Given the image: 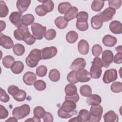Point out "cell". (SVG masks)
Masks as SVG:
<instances>
[{
    "label": "cell",
    "instance_id": "1",
    "mask_svg": "<svg viewBox=\"0 0 122 122\" xmlns=\"http://www.w3.org/2000/svg\"><path fill=\"white\" fill-rule=\"evenodd\" d=\"M76 104L75 102L71 100H65L61 106L58 111V116L62 119L70 118L77 113Z\"/></svg>",
    "mask_w": 122,
    "mask_h": 122
},
{
    "label": "cell",
    "instance_id": "2",
    "mask_svg": "<svg viewBox=\"0 0 122 122\" xmlns=\"http://www.w3.org/2000/svg\"><path fill=\"white\" fill-rule=\"evenodd\" d=\"M42 59L41 51L38 49L32 50L25 59L27 65L30 68H34L38 65L39 61Z\"/></svg>",
    "mask_w": 122,
    "mask_h": 122
},
{
    "label": "cell",
    "instance_id": "3",
    "mask_svg": "<svg viewBox=\"0 0 122 122\" xmlns=\"http://www.w3.org/2000/svg\"><path fill=\"white\" fill-rule=\"evenodd\" d=\"M92 66L90 68V74L91 77L93 79H99L101 77L102 70L103 66L102 60L98 57H95L92 62Z\"/></svg>",
    "mask_w": 122,
    "mask_h": 122
},
{
    "label": "cell",
    "instance_id": "4",
    "mask_svg": "<svg viewBox=\"0 0 122 122\" xmlns=\"http://www.w3.org/2000/svg\"><path fill=\"white\" fill-rule=\"evenodd\" d=\"M88 14L86 11H81L78 13L76 17L77 21L76 22V27L78 30L81 31H84L88 29Z\"/></svg>",
    "mask_w": 122,
    "mask_h": 122
},
{
    "label": "cell",
    "instance_id": "5",
    "mask_svg": "<svg viewBox=\"0 0 122 122\" xmlns=\"http://www.w3.org/2000/svg\"><path fill=\"white\" fill-rule=\"evenodd\" d=\"M66 94L65 100H71L76 103L79 100L80 97L77 93V87L73 83L67 84L64 89Z\"/></svg>",
    "mask_w": 122,
    "mask_h": 122
},
{
    "label": "cell",
    "instance_id": "6",
    "mask_svg": "<svg viewBox=\"0 0 122 122\" xmlns=\"http://www.w3.org/2000/svg\"><path fill=\"white\" fill-rule=\"evenodd\" d=\"M103 113V108L100 105H91L90 114V119L89 122H99L100 121Z\"/></svg>",
    "mask_w": 122,
    "mask_h": 122
},
{
    "label": "cell",
    "instance_id": "7",
    "mask_svg": "<svg viewBox=\"0 0 122 122\" xmlns=\"http://www.w3.org/2000/svg\"><path fill=\"white\" fill-rule=\"evenodd\" d=\"M30 109L29 105L24 104L20 107H16L12 111V115L17 119H21L28 116L30 112Z\"/></svg>",
    "mask_w": 122,
    "mask_h": 122
},
{
    "label": "cell",
    "instance_id": "8",
    "mask_svg": "<svg viewBox=\"0 0 122 122\" xmlns=\"http://www.w3.org/2000/svg\"><path fill=\"white\" fill-rule=\"evenodd\" d=\"M46 27L42 26L38 23H33L31 24V29L33 35L37 40H41L46 32Z\"/></svg>",
    "mask_w": 122,
    "mask_h": 122
},
{
    "label": "cell",
    "instance_id": "9",
    "mask_svg": "<svg viewBox=\"0 0 122 122\" xmlns=\"http://www.w3.org/2000/svg\"><path fill=\"white\" fill-rule=\"evenodd\" d=\"M118 77L117 71L114 69L106 70L103 75L102 80L105 83H109L117 80Z\"/></svg>",
    "mask_w": 122,
    "mask_h": 122
},
{
    "label": "cell",
    "instance_id": "10",
    "mask_svg": "<svg viewBox=\"0 0 122 122\" xmlns=\"http://www.w3.org/2000/svg\"><path fill=\"white\" fill-rule=\"evenodd\" d=\"M116 13V10L111 7H108L103 11L98 14L102 22H107L112 20L113 16Z\"/></svg>",
    "mask_w": 122,
    "mask_h": 122
},
{
    "label": "cell",
    "instance_id": "11",
    "mask_svg": "<svg viewBox=\"0 0 122 122\" xmlns=\"http://www.w3.org/2000/svg\"><path fill=\"white\" fill-rule=\"evenodd\" d=\"M41 51L42 60H47L52 58L56 55L58 51L57 48L54 46L45 47Z\"/></svg>",
    "mask_w": 122,
    "mask_h": 122
},
{
    "label": "cell",
    "instance_id": "12",
    "mask_svg": "<svg viewBox=\"0 0 122 122\" xmlns=\"http://www.w3.org/2000/svg\"><path fill=\"white\" fill-rule=\"evenodd\" d=\"M90 119V112L88 111L86 109H81L80 111L79 114L77 117L71 118L69 121L75 122H89Z\"/></svg>",
    "mask_w": 122,
    "mask_h": 122
},
{
    "label": "cell",
    "instance_id": "13",
    "mask_svg": "<svg viewBox=\"0 0 122 122\" xmlns=\"http://www.w3.org/2000/svg\"><path fill=\"white\" fill-rule=\"evenodd\" d=\"M102 62L105 68H108L112 62L113 60V52L110 50H105L102 53Z\"/></svg>",
    "mask_w": 122,
    "mask_h": 122
},
{
    "label": "cell",
    "instance_id": "14",
    "mask_svg": "<svg viewBox=\"0 0 122 122\" xmlns=\"http://www.w3.org/2000/svg\"><path fill=\"white\" fill-rule=\"evenodd\" d=\"M29 31V30L28 27L27 26L21 24L17 27V29L14 31V37L18 41H23V37L24 35Z\"/></svg>",
    "mask_w": 122,
    "mask_h": 122
},
{
    "label": "cell",
    "instance_id": "15",
    "mask_svg": "<svg viewBox=\"0 0 122 122\" xmlns=\"http://www.w3.org/2000/svg\"><path fill=\"white\" fill-rule=\"evenodd\" d=\"M76 77L78 81L81 82L89 81L92 78L90 73L84 69L77 71Z\"/></svg>",
    "mask_w": 122,
    "mask_h": 122
},
{
    "label": "cell",
    "instance_id": "16",
    "mask_svg": "<svg viewBox=\"0 0 122 122\" xmlns=\"http://www.w3.org/2000/svg\"><path fill=\"white\" fill-rule=\"evenodd\" d=\"M0 44L6 49H10L14 46V43L11 38L2 33H1L0 36Z\"/></svg>",
    "mask_w": 122,
    "mask_h": 122
},
{
    "label": "cell",
    "instance_id": "17",
    "mask_svg": "<svg viewBox=\"0 0 122 122\" xmlns=\"http://www.w3.org/2000/svg\"><path fill=\"white\" fill-rule=\"evenodd\" d=\"M86 66V61L82 58L75 59L71 65L70 68L72 70L78 71L84 69Z\"/></svg>",
    "mask_w": 122,
    "mask_h": 122
},
{
    "label": "cell",
    "instance_id": "18",
    "mask_svg": "<svg viewBox=\"0 0 122 122\" xmlns=\"http://www.w3.org/2000/svg\"><path fill=\"white\" fill-rule=\"evenodd\" d=\"M37 79L36 75L33 72L27 71L23 76V82L28 85H32Z\"/></svg>",
    "mask_w": 122,
    "mask_h": 122
},
{
    "label": "cell",
    "instance_id": "19",
    "mask_svg": "<svg viewBox=\"0 0 122 122\" xmlns=\"http://www.w3.org/2000/svg\"><path fill=\"white\" fill-rule=\"evenodd\" d=\"M109 29L112 32L116 34L122 33V25L118 20H113L109 24Z\"/></svg>",
    "mask_w": 122,
    "mask_h": 122
},
{
    "label": "cell",
    "instance_id": "20",
    "mask_svg": "<svg viewBox=\"0 0 122 122\" xmlns=\"http://www.w3.org/2000/svg\"><path fill=\"white\" fill-rule=\"evenodd\" d=\"M21 13L18 11L12 12L10 15V21L16 27H18L21 24Z\"/></svg>",
    "mask_w": 122,
    "mask_h": 122
},
{
    "label": "cell",
    "instance_id": "21",
    "mask_svg": "<svg viewBox=\"0 0 122 122\" xmlns=\"http://www.w3.org/2000/svg\"><path fill=\"white\" fill-rule=\"evenodd\" d=\"M78 9L75 6L70 8L64 14V17L68 21H69L76 18L78 14Z\"/></svg>",
    "mask_w": 122,
    "mask_h": 122
},
{
    "label": "cell",
    "instance_id": "22",
    "mask_svg": "<svg viewBox=\"0 0 122 122\" xmlns=\"http://www.w3.org/2000/svg\"><path fill=\"white\" fill-rule=\"evenodd\" d=\"M30 3V0H18L16 2V7L19 12L22 13L28 10Z\"/></svg>",
    "mask_w": 122,
    "mask_h": 122
},
{
    "label": "cell",
    "instance_id": "23",
    "mask_svg": "<svg viewBox=\"0 0 122 122\" xmlns=\"http://www.w3.org/2000/svg\"><path fill=\"white\" fill-rule=\"evenodd\" d=\"M78 50L79 52L82 55H86L89 51V44L85 40H81L78 44Z\"/></svg>",
    "mask_w": 122,
    "mask_h": 122
},
{
    "label": "cell",
    "instance_id": "24",
    "mask_svg": "<svg viewBox=\"0 0 122 122\" xmlns=\"http://www.w3.org/2000/svg\"><path fill=\"white\" fill-rule=\"evenodd\" d=\"M102 43L107 47H113L117 43V39L111 35H105L102 40Z\"/></svg>",
    "mask_w": 122,
    "mask_h": 122
},
{
    "label": "cell",
    "instance_id": "25",
    "mask_svg": "<svg viewBox=\"0 0 122 122\" xmlns=\"http://www.w3.org/2000/svg\"><path fill=\"white\" fill-rule=\"evenodd\" d=\"M104 122H117L118 121V116L115 112L110 110L103 115Z\"/></svg>",
    "mask_w": 122,
    "mask_h": 122
},
{
    "label": "cell",
    "instance_id": "26",
    "mask_svg": "<svg viewBox=\"0 0 122 122\" xmlns=\"http://www.w3.org/2000/svg\"><path fill=\"white\" fill-rule=\"evenodd\" d=\"M102 102L101 97L97 94H91L86 99V102L88 105H93L100 104Z\"/></svg>",
    "mask_w": 122,
    "mask_h": 122
},
{
    "label": "cell",
    "instance_id": "27",
    "mask_svg": "<svg viewBox=\"0 0 122 122\" xmlns=\"http://www.w3.org/2000/svg\"><path fill=\"white\" fill-rule=\"evenodd\" d=\"M91 23L92 28L95 30L101 29L102 26L103 22L97 15L93 16L91 19Z\"/></svg>",
    "mask_w": 122,
    "mask_h": 122
},
{
    "label": "cell",
    "instance_id": "28",
    "mask_svg": "<svg viewBox=\"0 0 122 122\" xmlns=\"http://www.w3.org/2000/svg\"><path fill=\"white\" fill-rule=\"evenodd\" d=\"M10 68L13 73L20 74L23 71L24 64L21 61H17L14 62Z\"/></svg>",
    "mask_w": 122,
    "mask_h": 122
},
{
    "label": "cell",
    "instance_id": "29",
    "mask_svg": "<svg viewBox=\"0 0 122 122\" xmlns=\"http://www.w3.org/2000/svg\"><path fill=\"white\" fill-rule=\"evenodd\" d=\"M54 22L56 27L60 29H65L68 24V21L62 16H60L56 18Z\"/></svg>",
    "mask_w": 122,
    "mask_h": 122
},
{
    "label": "cell",
    "instance_id": "30",
    "mask_svg": "<svg viewBox=\"0 0 122 122\" xmlns=\"http://www.w3.org/2000/svg\"><path fill=\"white\" fill-rule=\"evenodd\" d=\"M34 17L31 14H27L23 15L21 18V24L29 26L33 23L34 21Z\"/></svg>",
    "mask_w": 122,
    "mask_h": 122
},
{
    "label": "cell",
    "instance_id": "31",
    "mask_svg": "<svg viewBox=\"0 0 122 122\" xmlns=\"http://www.w3.org/2000/svg\"><path fill=\"white\" fill-rule=\"evenodd\" d=\"M78 39V34L75 31L71 30L69 31L66 36V39L68 42L70 43H75Z\"/></svg>",
    "mask_w": 122,
    "mask_h": 122
},
{
    "label": "cell",
    "instance_id": "32",
    "mask_svg": "<svg viewBox=\"0 0 122 122\" xmlns=\"http://www.w3.org/2000/svg\"><path fill=\"white\" fill-rule=\"evenodd\" d=\"M104 5V1L94 0L91 4V9L94 11H100Z\"/></svg>",
    "mask_w": 122,
    "mask_h": 122
},
{
    "label": "cell",
    "instance_id": "33",
    "mask_svg": "<svg viewBox=\"0 0 122 122\" xmlns=\"http://www.w3.org/2000/svg\"><path fill=\"white\" fill-rule=\"evenodd\" d=\"M15 62V59L11 55H7L2 59V64L6 68H10Z\"/></svg>",
    "mask_w": 122,
    "mask_h": 122
},
{
    "label": "cell",
    "instance_id": "34",
    "mask_svg": "<svg viewBox=\"0 0 122 122\" xmlns=\"http://www.w3.org/2000/svg\"><path fill=\"white\" fill-rule=\"evenodd\" d=\"M60 73L58 70L55 69H51L49 74V78L53 82L58 81L60 79Z\"/></svg>",
    "mask_w": 122,
    "mask_h": 122
},
{
    "label": "cell",
    "instance_id": "35",
    "mask_svg": "<svg viewBox=\"0 0 122 122\" xmlns=\"http://www.w3.org/2000/svg\"><path fill=\"white\" fill-rule=\"evenodd\" d=\"M42 2V5L44 9L47 12V13L50 12L52 11L54 9V4L53 2L51 0H44L42 1H39Z\"/></svg>",
    "mask_w": 122,
    "mask_h": 122
},
{
    "label": "cell",
    "instance_id": "36",
    "mask_svg": "<svg viewBox=\"0 0 122 122\" xmlns=\"http://www.w3.org/2000/svg\"><path fill=\"white\" fill-rule=\"evenodd\" d=\"M80 92L82 96L88 97L92 94V90L89 85H83L80 87Z\"/></svg>",
    "mask_w": 122,
    "mask_h": 122
},
{
    "label": "cell",
    "instance_id": "37",
    "mask_svg": "<svg viewBox=\"0 0 122 122\" xmlns=\"http://www.w3.org/2000/svg\"><path fill=\"white\" fill-rule=\"evenodd\" d=\"M24 46L20 43H17L14 45L13 48V51L14 53L17 56H21L25 52Z\"/></svg>",
    "mask_w": 122,
    "mask_h": 122
},
{
    "label": "cell",
    "instance_id": "38",
    "mask_svg": "<svg viewBox=\"0 0 122 122\" xmlns=\"http://www.w3.org/2000/svg\"><path fill=\"white\" fill-rule=\"evenodd\" d=\"M46 112L44 109L41 106H37L33 110L34 116L38 119L43 118Z\"/></svg>",
    "mask_w": 122,
    "mask_h": 122
},
{
    "label": "cell",
    "instance_id": "39",
    "mask_svg": "<svg viewBox=\"0 0 122 122\" xmlns=\"http://www.w3.org/2000/svg\"><path fill=\"white\" fill-rule=\"evenodd\" d=\"M36 40L35 37L33 35H31L30 31L27 32L23 37V41L29 45L34 44L36 41Z\"/></svg>",
    "mask_w": 122,
    "mask_h": 122
},
{
    "label": "cell",
    "instance_id": "40",
    "mask_svg": "<svg viewBox=\"0 0 122 122\" xmlns=\"http://www.w3.org/2000/svg\"><path fill=\"white\" fill-rule=\"evenodd\" d=\"M71 7V4L69 2H61L58 5V10L61 14H65L67 10Z\"/></svg>",
    "mask_w": 122,
    "mask_h": 122
},
{
    "label": "cell",
    "instance_id": "41",
    "mask_svg": "<svg viewBox=\"0 0 122 122\" xmlns=\"http://www.w3.org/2000/svg\"><path fill=\"white\" fill-rule=\"evenodd\" d=\"M9 13V9L5 1L0 0V17H6Z\"/></svg>",
    "mask_w": 122,
    "mask_h": 122
},
{
    "label": "cell",
    "instance_id": "42",
    "mask_svg": "<svg viewBox=\"0 0 122 122\" xmlns=\"http://www.w3.org/2000/svg\"><path fill=\"white\" fill-rule=\"evenodd\" d=\"M76 71H77L72 70L68 74L67 76V80L70 83L75 84L79 82L76 77Z\"/></svg>",
    "mask_w": 122,
    "mask_h": 122
},
{
    "label": "cell",
    "instance_id": "43",
    "mask_svg": "<svg viewBox=\"0 0 122 122\" xmlns=\"http://www.w3.org/2000/svg\"><path fill=\"white\" fill-rule=\"evenodd\" d=\"M111 91L114 93H120L122 91V83L120 81L113 82L111 86Z\"/></svg>",
    "mask_w": 122,
    "mask_h": 122
},
{
    "label": "cell",
    "instance_id": "44",
    "mask_svg": "<svg viewBox=\"0 0 122 122\" xmlns=\"http://www.w3.org/2000/svg\"><path fill=\"white\" fill-rule=\"evenodd\" d=\"M26 95V92L20 89L17 94L13 96V98L18 102H22L25 100Z\"/></svg>",
    "mask_w": 122,
    "mask_h": 122
},
{
    "label": "cell",
    "instance_id": "45",
    "mask_svg": "<svg viewBox=\"0 0 122 122\" xmlns=\"http://www.w3.org/2000/svg\"><path fill=\"white\" fill-rule=\"evenodd\" d=\"M33 85L34 88L39 91H43L46 88V84L45 82L41 80L36 81Z\"/></svg>",
    "mask_w": 122,
    "mask_h": 122
},
{
    "label": "cell",
    "instance_id": "46",
    "mask_svg": "<svg viewBox=\"0 0 122 122\" xmlns=\"http://www.w3.org/2000/svg\"><path fill=\"white\" fill-rule=\"evenodd\" d=\"M45 38L48 41L52 40L56 36V31L54 29H51L46 31L44 34Z\"/></svg>",
    "mask_w": 122,
    "mask_h": 122
},
{
    "label": "cell",
    "instance_id": "47",
    "mask_svg": "<svg viewBox=\"0 0 122 122\" xmlns=\"http://www.w3.org/2000/svg\"><path fill=\"white\" fill-rule=\"evenodd\" d=\"M47 68L44 65H40L38 66L36 70V74L40 77H44L47 72Z\"/></svg>",
    "mask_w": 122,
    "mask_h": 122
},
{
    "label": "cell",
    "instance_id": "48",
    "mask_svg": "<svg viewBox=\"0 0 122 122\" xmlns=\"http://www.w3.org/2000/svg\"><path fill=\"white\" fill-rule=\"evenodd\" d=\"M92 52V55L95 57H98L100 56L102 52V49L100 45L95 44L93 46Z\"/></svg>",
    "mask_w": 122,
    "mask_h": 122
},
{
    "label": "cell",
    "instance_id": "49",
    "mask_svg": "<svg viewBox=\"0 0 122 122\" xmlns=\"http://www.w3.org/2000/svg\"><path fill=\"white\" fill-rule=\"evenodd\" d=\"M108 5L109 7L112 8L115 10L119 9L122 5V0H109Z\"/></svg>",
    "mask_w": 122,
    "mask_h": 122
},
{
    "label": "cell",
    "instance_id": "50",
    "mask_svg": "<svg viewBox=\"0 0 122 122\" xmlns=\"http://www.w3.org/2000/svg\"><path fill=\"white\" fill-rule=\"evenodd\" d=\"M0 100L3 102H7L10 100V96L6 93L5 91L3 90L1 88H0Z\"/></svg>",
    "mask_w": 122,
    "mask_h": 122
},
{
    "label": "cell",
    "instance_id": "51",
    "mask_svg": "<svg viewBox=\"0 0 122 122\" xmlns=\"http://www.w3.org/2000/svg\"><path fill=\"white\" fill-rule=\"evenodd\" d=\"M35 12L39 16H44L47 13L42 4L38 5L36 7Z\"/></svg>",
    "mask_w": 122,
    "mask_h": 122
},
{
    "label": "cell",
    "instance_id": "52",
    "mask_svg": "<svg viewBox=\"0 0 122 122\" xmlns=\"http://www.w3.org/2000/svg\"><path fill=\"white\" fill-rule=\"evenodd\" d=\"M9 115V112L6 108L2 105H0V119H4Z\"/></svg>",
    "mask_w": 122,
    "mask_h": 122
},
{
    "label": "cell",
    "instance_id": "53",
    "mask_svg": "<svg viewBox=\"0 0 122 122\" xmlns=\"http://www.w3.org/2000/svg\"><path fill=\"white\" fill-rule=\"evenodd\" d=\"M20 90V89L17 86L10 85L8 88V92L10 95L13 96L17 94Z\"/></svg>",
    "mask_w": 122,
    "mask_h": 122
},
{
    "label": "cell",
    "instance_id": "54",
    "mask_svg": "<svg viewBox=\"0 0 122 122\" xmlns=\"http://www.w3.org/2000/svg\"><path fill=\"white\" fill-rule=\"evenodd\" d=\"M113 62L116 64H121L122 63V52H117L114 57H113Z\"/></svg>",
    "mask_w": 122,
    "mask_h": 122
},
{
    "label": "cell",
    "instance_id": "55",
    "mask_svg": "<svg viewBox=\"0 0 122 122\" xmlns=\"http://www.w3.org/2000/svg\"><path fill=\"white\" fill-rule=\"evenodd\" d=\"M43 119L44 122H52L53 121V117L52 115L49 112H46Z\"/></svg>",
    "mask_w": 122,
    "mask_h": 122
},
{
    "label": "cell",
    "instance_id": "56",
    "mask_svg": "<svg viewBox=\"0 0 122 122\" xmlns=\"http://www.w3.org/2000/svg\"><path fill=\"white\" fill-rule=\"evenodd\" d=\"M28 121H30V122H41V120L40 119H38L35 116H33L31 118H29L28 119L25 121V122H28Z\"/></svg>",
    "mask_w": 122,
    "mask_h": 122
},
{
    "label": "cell",
    "instance_id": "57",
    "mask_svg": "<svg viewBox=\"0 0 122 122\" xmlns=\"http://www.w3.org/2000/svg\"><path fill=\"white\" fill-rule=\"evenodd\" d=\"M17 122L18 120L16 118H15V117H10L9 118V119L7 120L5 122Z\"/></svg>",
    "mask_w": 122,
    "mask_h": 122
},
{
    "label": "cell",
    "instance_id": "58",
    "mask_svg": "<svg viewBox=\"0 0 122 122\" xmlns=\"http://www.w3.org/2000/svg\"><path fill=\"white\" fill-rule=\"evenodd\" d=\"M0 26H1L0 30L1 31H2L3 30L5 29V27H6L5 22L2 20H0Z\"/></svg>",
    "mask_w": 122,
    "mask_h": 122
},
{
    "label": "cell",
    "instance_id": "59",
    "mask_svg": "<svg viewBox=\"0 0 122 122\" xmlns=\"http://www.w3.org/2000/svg\"><path fill=\"white\" fill-rule=\"evenodd\" d=\"M115 50L117 52H122V46L120 45V46L117 47L115 48Z\"/></svg>",
    "mask_w": 122,
    "mask_h": 122
}]
</instances>
